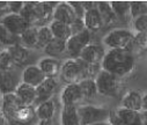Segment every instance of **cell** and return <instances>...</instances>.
Listing matches in <instances>:
<instances>
[{
    "mask_svg": "<svg viewBox=\"0 0 147 125\" xmlns=\"http://www.w3.org/2000/svg\"><path fill=\"white\" fill-rule=\"evenodd\" d=\"M1 103H3V115L8 119H14V116L18 112V110L21 107H23L22 102L20 101V99L15 93L3 95Z\"/></svg>",
    "mask_w": 147,
    "mask_h": 125,
    "instance_id": "obj_13",
    "label": "cell"
},
{
    "mask_svg": "<svg viewBox=\"0 0 147 125\" xmlns=\"http://www.w3.org/2000/svg\"><path fill=\"white\" fill-rule=\"evenodd\" d=\"M8 49L11 51V53H12V57H13V60H14L15 65L24 66V65L29 64V61L31 59V55H30V51H29L28 48L23 47L20 43H16L15 45L8 47Z\"/></svg>",
    "mask_w": 147,
    "mask_h": 125,
    "instance_id": "obj_17",
    "label": "cell"
},
{
    "mask_svg": "<svg viewBox=\"0 0 147 125\" xmlns=\"http://www.w3.org/2000/svg\"><path fill=\"white\" fill-rule=\"evenodd\" d=\"M95 82L97 92L104 96H116L119 91V78L109 73L104 70H101L100 73L95 76Z\"/></svg>",
    "mask_w": 147,
    "mask_h": 125,
    "instance_id": "obj_5",
    "label": "cell"
},
{
    "mask_svg": "<svg viewBox=\"0 0 147 125\" xmlns=\"http://www.w3.org/2000/svg\"><path fill=\"white\" fill-rule=\"evenodd\" d=\"M92 125H105V123H96V124H92Z\"/></svg>",
    "mask_w": 147,
    "mask_h": 125,
    "instance_id": "obj_44",
    "label": "cell"
},
{
    "mask_svg": "<svg viewBox=\"0 0 147 125\" xmlns=\"http://www.w3.org/2000/svg\"><path fill=\"white\" fill-rule=\"evenodd\" d=\"M144 15H147V1H131L132 21Z\"/></svg>",
    "mask_w": 147,
    "mask_h": 125,
    "instance_id": "obj_34",
    "label": "cell"
},
{
    "mask_svg": "<svg viewBox=\"0 0 147 125\" xmlns=\"http://www.w3.org/2000/svg\"><path fill=\"white\" fill-rule=\"evenodd\" d=\"M24 3L22 1H8V11L9 13H15V14H20L21 9L23 8Z\"/></svg>",
    "mask_w": 147,
    "mask_h": 125,
    "instance_id": "obj_38",
    "label": "cell"
},
{
    "mask_svg": "<svg viewBox=\"0 0 147 125\" xmlns=\"http://www.w3.org/2000/svg\"><path fill=\"white\" fill-rule=\"evenodd\" d=\"M49 27H50L51 32H52V35H53L55 38L63 39V41H66V42H67V41L71 38V36L73 35L69 24H66V23H63V22L53 21V20H52V21L50 22Z\"/></svg>",
    "mask_w": 147,
    "mask_h": 125,
    "instance_id": "obj_22",
    "label": "cell"
},
{
    "mask_svg": "<svg viewBox=\"0 0 147 125\" xmlns=\"http://www.w3.org/2000/svg\"><path fill=\"white\" fill-rule=\"evenodd\" d=\"M60 78L66 83H79L81 80L89 78L88 65L80 58H68L61 64Z\"/></svg>",
    "mask_w": 147,
    "mask_h": 125,
    "instance_id": "obj_2",
    "label": "cell"
},
{
    "mask_svg": "<svg viewBox=\"0 0 147 125\" xmlns=\"http://www.w3.org/2000/svg\"><path fill=\"white\" fill-rule=\"evenodd\" d=\"M118 20L126 22L131 18V1H110Z\"/></svg>",
    "mask_w": 147,
    "mask_h": 125,
    "instance_id": "obj_25",
    "label": "cell"
},
{
    "mask_svg": "<svg viewBox=\"0 0 147 125\" xmlns=\"http://www.w3.org/2000/svg\"><path fill=\"white\" fill-rule=\"evenodd\" d=\"M0 23L4 24L13 35L19 37L30 27V24L20 14L15 13H7L3 15L0 19Z\"/></svg>",
    "mask_w": 147,
    "mask_h": 125,
    "instance_id": "obj_7",
    "label": "cell"
},
{
    "mask_svg": "<svg viewBox=\"0 0 147 125\" xmlns=\"http://www.w3.org/2000/svg\"><path fill=\"white\" fill-rule=\"evenodd\" d=\"M53 35L49 26H41L38 27V39L36 49H45L47 45L53 39Z\"/></svg>",
    "mask_w": 147,
    "mask_h": 125,
    "instance_id": "obj_30",
    "label": "cell"
},
{
    "mask_svg": "<svg viewBox=\"0 0 147 125\" xmlns=\"http://www.w3.org/2000/svg\"><path fill=\"white\" fill-rule=\"evenodd\" d=\"M60 123L61 125H81L78 114L77 105L63 107L60 112Z\"/></svg>",
    "mask_w": 147,
    "mask_h": 125,
    "instance_id": "obj_20",
    "label": "cell"
},
{
    "mask_svg": "<svg viewBox=\"0 0 147 125\" xmlns=\"http://www.w3.org/2000/svg\"><path fill=\"white\" fill-rule=\"evenodd\" d=\"M84 99L79 83H69L66 85L60 93V103L63 107L77 105Z\"/></svg>",
    "mask_w": 147,
    "mask_h": 125,
    "instance_id": "obj_9",
    "label": "cell"
},
{
    "mask_svg": "<svg viewBox=\"0 0 147 125\" xmlns=\"http://www.w3.org/2000/svg\"><path fill=\"white\" fill-rule=\"evenodd\" d=\"M105 52L107 51H104V48L102 45L90 43L84 49L79 58L87 65H101L105 56Z\"/></svg>",
    "mask_w": 147,
    "mask_h": 125,
    "instance_id": "obj_8",
    "label": "cell"
},
{
    "mask_svg": "<svg viewBox=\"0 0 147 125\" xmlns=\"http://www.w3.org/2000/svg\"><path fill=\"white\" fill-rule=\"evenodd\" d=\"M14 60L8 48L0 51V71H12L14 66Z\"/></svg>",
    "mask_w": 147,
    "mask_h": 125,
    "instance_id": "obj_32",
    "label": "cell"
},
{
    "mask_svg": "<svg viewBox=\"0 0 147 125\" xmlns=\"http://www.w3.org/2000/svg\"><path fill=\"white\" fill-rule=\"evenodd\" d=\"M3 114V103H1V101H0V115Z\"/></svg>",
    "mask_w": 147,
    "mask_h": 125,
    "instance_id": "obj_43",
    "label": "cell"
},
{
    "mask_svg": "<svg viewBox=\"0 0 147 125\" xmlns=\"http://www.w3.org/2000/svg\"><path fill=\"white\" fill-rule=\"evenodd\" d=\"M20 82L13 71H0V92L3 95L16 92Z\"/></svg>",
    "mask_w": 147,
    "mask_h": 125,
    "instance_id": "obj_14",
    "label": "cell"
},
{
    "mask_svg": "<svg viewBox=\"0 0 147 125\" xmlns=\"http://www.w3.org/2000/svg\"><path fill=\"white\" fill-rule=\"evenodd\" d=\"M130 51L134 55V57L147 51V32H134Z\"/></svg>",
    "mask_w": 147,
    "mask_h": 125,
    "instance_id": "obj_27",
    "label": "cell"
},
{
    "mask_svg": "<svg viewBox=\"0 0 147 125\" xmlns=\"http://www.w3.org/2000/svg\"><path fill=\"white\" fill-rule=\"evenodd\" d=\"M47 79L44 73L41 71V68L37 65H29L27 66L22 74H21V82L27 83V85L37 88L40 85H42L43 81Z\"/></svg>",
    "mask_w": 147,
    "mask_h": 125,
    "instance_id": "obj_10",
    "label": "cell"
},
{
    "mask_svg": "<svg viewBox=\"0 0 147 125\" xmlns=\"http://www.w3.org/2000/svg\"><path fill=\"white\" fill-rule=\"evenodd\" d=\"M15 94L18 95L23 105L30 107L32 103H36V88L27 85V83L20 82Z\"/></svg>",
    "mask_w": 147,
    "mask_h": 125,
    "instance_id": "obj_19",
    "label": "cell"
},
{
    "mask_svg": "<svg viewBox=\"0 0 147 125\" xmlns=\"http://www.w3.org/2000/svg\"><path fill=\"white\" fill-rule=\"evenodd\" d=\"M115 111L118 115V117L124 122L125 125H144L141 112L132 111V110H129L122 107H119Z\"/></svg>",
    "mask_w": 147,
    "mask_h": 125,
    "instance_id": "obj_21",
    "label": "cell"
},
{
    "mask_svg": "<svg viewBox=\"0 0 147 125\" xmlns=\"http://www.w3.org/2000/svg\"><path fill=\"white\" fill-rule=\"evenodd\" d=\"M37 66L41 68V71L44 73L47 78H56L58 74H60L61 70V63L57 58L52 57H45L42 58Z\"/></svg>",
    "mask_w": 147,
    "mask_h": 125,
    "instance_id": "obj_16",
    "label": "cell"
},
{
    "mask_svg": "<svg viewBox=\"0 0 147 125\" xmlns=\"http://www.w3.org/2000/svg\"><path fill=\"white\" fill-rule=\"evenodd\" d=\"M79 86H80L84 99H93L96 94H98L95 79H93V78H86V79L81 80L79 82Z\"/></svg>",
    "mask_w": 147,
    "mask_h": 125,
    "instance_id": "obj_29",
    "label": "cell"
},
{
    "mask_svg": "<svg viewBox=\"0 0 147 125\" xmlns=\"http://www.w3.org/2000/svg\"><path fill=\"white\" fill-rule=\"evenodd\" d=\"M96 9L98 11V13L101 15L104 26H109V24L116 22V20H118L111 5H110V3H108V1L96 3Z\"/></svg>",
    "mask_w": 147,
    "mask_h": 125,
    "instance_id": "obj_23",
    "label": "cell"
},
{
    "mask_svg": "<svg viewBox=\"0 0 147 125\" xmlns=\"http://www.w3.org/2000/svg\"><path fill=\"white\" fill-rule=\"evenodd\" d=\"M69 5L72 6L73 11L76 12L78 19H84L86 11H85V8H84L82 1H69Z\"/></svg>",
    "mask_w": 147,
    "mask_h": 125,
    "instance_id": "obj_36",
    "label": "cell"
},
{
    "mask_svg": "<svg viewBox=\"0 0 147 125\" xmlns=\"http://www.w3.org/2000/svg\"><path fill=\"white\" fill-rule=\"evenodd\" d=\"M109 123H110V124H113V125H125L124 122L118 117V115L116 114V111H111V112H110Z\"/></svg>",
    "mask_w": 147,
    "mask_h": 125,
    "instance_id": "obj_39",
    "label": "cell"
},
{
    "mask_svg": "<svg viewBox=\"0 0 147 125\" xmlns=\"http://www.w3.org/2000/svg\"><path fill=\"white\" fill-rule=\"evenodd\" d=\"M77 19H78V16H77L76 12L73 11L69 3H66V1L58 3L57 6L55 7L53 16H52L53 21H59V22L71 26Z\"/></svg>",
    "mask_w": 147,
    "mask_h": 125,
    "instance_id": "obj_11",
    "label": "cell"
},
{
    "mask_svg": "<svg viewBox=\"0 0 147 125\" xmlns=\"http://www.w3.org/2000/svg\"><path fill=\"white\" fill-rule=\"evenodd\" d=\"M57 80L55 78H47L42 85L36 88V103H42L51 100L53 93L57 89Z\"/></svg>",
    "mask_w": 147,
    "mask_h": 125,
    "instance_id": "obj_12",
    "label": "cell"
},
{
    "mask_svg": "<svg viewBox=\"0 0 147 125\" xmlns=\"http://www.w3.org/2000/svg\"><path fill=\"white\" fill-rule=\"evenodd\" d=\"M90 31L87 29L79 34L72 35L66 42V53L71 58H79L84 49L90 44Z\"/></svg>",
    "mask_w": 147,
    "mask_h": 125,
    "instance_id": "obj_6",
    "label": "cell"
},
{
    "mask_svg": "<svg viewBox=\"0 0 147 125\" xmlns=\"http://www.w3.org/2000/svg\"><path fill=\"white\" fill-rule=\"evenodd\" d=\"M71 29H72V34L73 35L79 34V32L86 30V26H85L84 19H77L74 22L71 24Z\"/></svg>",
    "mask_w": 147,
    "mask_h": 125,
    "instance_id": "obj_37",
    "label": "cell"
},
{
    "mask_svg": "<svg viewBox=\"0 0 147 125\" xmlns=\"http://www.w3.org/2000/svg\"><path fill=\"white\" fill-rule=\"evenodd\" d=\"M110 110L103 107H96L92 104H85L78 107V114L81 125H92L96 123H108L110 117Z\"/></svg>",
    "mask_w": 147,
    "mask_h": 125,
    "instance_id": "obj_4",
    "label": "cell"
},
{
    "mask_svg": "<svg viewBox=\"0 0 147 125\" xmlns=\"http://www.w3.org/2000/svg\"><path fill=\"white\" fill-rule=\"evenodd\" d=\"M38 39V27L30 26L21 36H20V44L26 48H36Z\"/></svg>",
    "mask_w": 147,
    "mask_h": 125,
    "instance_id": "obj_26",
    "label": "cell"
},
{
    "mask_svg": "<svg viewBox=\"0 0 147 125\" xmlns=\"http://www.w3.org/2000/svg\"><path fill=\"white\" fill-rule=\"evenodd\" d=\"M35 115H36V112H35V110L31 109V107L23 105V107H21V108L18 110V112H16L15 116H14V119H15L18 123L27 124V123H29V122L34 118Z\"/></svg>",
    "mask_w": 147,
    "mask_h": 125,
    "instance_id": "obj_31",
    "label": "cell"
},
{
    "mask_svg": "<svg viewBox=\"0 0 147 125\" xmlns=\"http://www.w3.org/2000/svg\"><path fill=\"white\" fill-rule=\"evenodd\" d=\"M101 66L102 70L122 79L132 73L136 66V58L130 50L111 49L105 52Z\"/></svg>",
    "mask_w": 147,
    "mask_h": 125,
    "instance_id": "obj_1",
    "label": "cell"
},
{
    "mask_svg": "<svg viewBox=\"0 0 147 125\" xmlns=\"http://www.w3.org/2000/svg\"><path fill=\"white\" fill-rule=\"evenodd\" d=\"M38 125H53L52 119H48V120H40Z\"/></svg>",
    "mask_w": 147,
    "mask_h": 125,
    "instance_id": "obj_41",
    "label": "cell"
},
{
    "mask_svg": "<svg viewBox=\"0 0 147 125\" xmlns=\"http://www.w3.org/2000/svg\"><path fill=\"white\" fill-rule=\"evenodd\" d=\"M105 125H113V124H110V123L108 122V123H105Z\"/></svg>",
    "mask_w": 147,
    "mask_h": 125,
    "instance_id": "obj_45",
    "label": "cell"
},
{
    "mask_svg": "<svg viewBox=\"0 0 147 125\" xmlns=\"http://www.w3.org/2000/svg\"><path fill=\"white\" fill-rule=\"evenodd\" d=\"M134 32L125 28H115L105 34L102 38V43L109 50L111 49H121V50H130L133 42Z\"/></svg>",
    "mask_w": 147,
    "mask_h": 125,
    "instance_id": "obj_3",
    "label": "cell"
},
{
    "mask_svg": "<svg viewBox=\"0 0 147 125\" xmlns=\"http://www.w3.org/2000/svg\"><path fill=\"white\" fill-rule=\"evenodd\" d=\"M142 112H147V92L142 94Z\"/></svg>",
    "mask_w": 147,
    "mask_h": 125,
    "instance_id": "obj_40",
    "label": "cell"
},
{
    "mask_svg": "<svg viewBox=\"0 0 147 125\" xmlns=\"http://www.w3.org/2000/svg\"><path fill=\"white\" fill-rule=\"evenodd\" d=\"M141 116H142V124L147 125V112H141Z\"/></svg>",
    "mask_w": 147,
    "mask_h": 125,
    "instance_id": "obj_42",
    "label": "cell"
},
{
    "mask_svg": "<svg viewBox=\"0 0 147 125\" xmlns=\"http://www.w3.org/2000/svg\"><path fill=\"white\" fill-rule=\"evenodd\" d=\"M122 108L142 112V94L138 91H129L122 97Z\"/></svg>",
    "mask_w": 147,
    "mask_h": 125,
    "instance_id": "obj_15",
    "label": "cell"
},
{
    "mask_svg": "<svg viewBox=\"0 0 147 125\" xmlns=\"http://www.w3.org/2000/svg\"><path fill=\"white\" fill-rule=\"evenodd\" d=\"M55 111H56V104L52 100L42 102L37 105V108L35 109L36 112V117L40 120H48V119H52L55 116Z\"/></svg>",
    "mask_w": 147,
    "mask_h": 125,
    "instance_id": "obj_24",
    "label": "cell"
},
{
    "mask_svg": "<svg viewBox=\"0 0 147 125\" xmlns=\"http://www.w3.org/2000/svg\"><path fill=\"white\" fill-rule=\"evenodd\" d=\"M44 52L52 58H57L66 52V41L53 38L44 49Z\"/></svg>",
    "mask_w": 147,
    "mask_h": 125,
    "instance_id": "obj_28",
    "label": "cell"
},
{
    "mask_svg": "<svg viewBox=\"0 0 147 125\" xmlns=\"http://www.w3.org/2000/svg\"><path fill=\"white\" fill-rule=\"evenodd\" d=\"M133 29L136 32H147V15L133 20Z\"/></svg>",
    "mask_w": 147,
    "mask_h": 125,
    "instance_id": "obj_35",
    "label": "cell"
},
{
    "mask_svg": "<svg viewBox=\"0 0 147 125\" xmlns=\"http://www.w3.org/2000/svg\"><path fill=\"white\" fill-rule=\"evenodd\" d=\"M84 22H85L86 29L89 30L90 32H93V31H98V30H101L102 27L104 26V24H103V20H102V18H101L98 11L96 9V6L85 13Z\"/></svg>",
    "mask_w": 147,
    "mask_h": 125,
    "instance_id": "obj_18",
    "label": "cell"
},
{
    "mask_svg": "<svg viewBox=\"0 0 147 125\" xmlns=\"http://www.w3.org/2000/svg\"><path fill=\"white\" fill-rule=\"evenodd\" d=\"M0 42H1L3 44L7 45V47H12V45H15L16 43H19L18 39H16V36L13 35L1 23H0Z\"/></svg>",
    "mask_w": 147,
    "mask_h": 125,
    "instance_id": "obj_33",
    "label": "cell"
}]
</instances>
